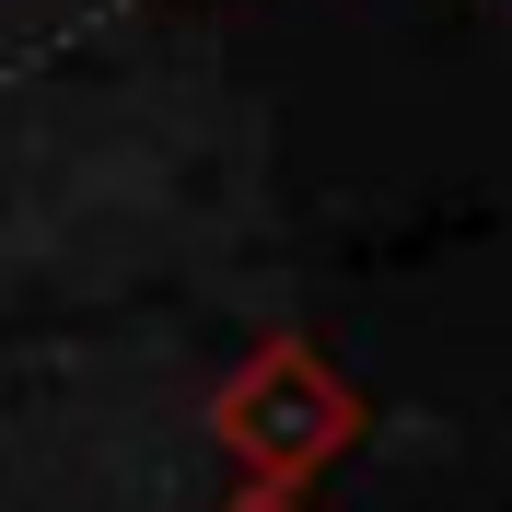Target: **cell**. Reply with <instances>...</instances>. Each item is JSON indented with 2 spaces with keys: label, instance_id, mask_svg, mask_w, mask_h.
I'll return each mask as SVG.
<instances>
[{
  "label": "cell",
  "instance_id": "6da1fadb",
  "mask_svg": "<svg viewBox=\"0 0 512 512\" xmlns=\"http://www.w3.org/2000/svg\"><path fill=\"white\" fill-rule=\"evenodd\" d=\"M361 431H373V408H361V384L338 373L315 338H256V350L233 361V384L210 396V443H222L256 489H315Z\"/></svg>",
  "mask_w": 512,
  "mask_h": 512
},
{
  "label": "cell",
  "instance_id": "7a4b0ae2",
  "mask_svg": "<svg viewBox=\"0 0 512 512\" xmlns=\"http://www.w3.org/2000/svg\"><path fill=\"white\" fill-rule=\"evenodd\" d=\"M222 512H303V489H256V478H245V489H233Z\"/></svg>",
  "mask_w": 512,
  "mask_h": 512
}]
</instances>
